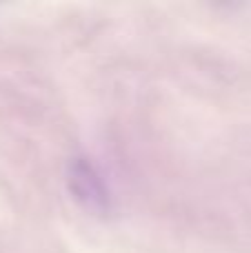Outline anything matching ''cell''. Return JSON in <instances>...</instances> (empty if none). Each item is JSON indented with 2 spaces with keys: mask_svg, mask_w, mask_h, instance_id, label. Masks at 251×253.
<instances>
[{
  "mask_svg": "<svg viewBox=\"0 0 251 253\" xmlns=\"http://www.w3.org/2000/svg\"><path fill=\"white\" fill-rule=\"evenodd\" d=\"M67 189L71 198L87 213L107 215L114 205L109 182L105 180L100 167L89 156H74L67 162Z\"/></svg>",
  "mask_w": 251,
  "mask_h": 253,
  "instance_id": "6da1fadb",
  "label": "cell"
}]
</instances>
